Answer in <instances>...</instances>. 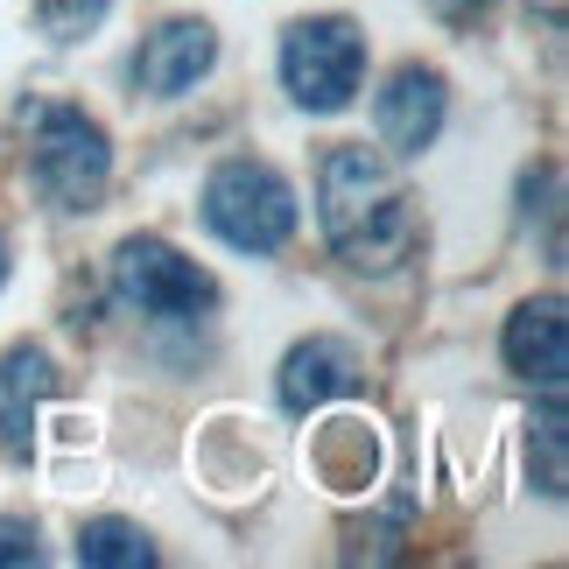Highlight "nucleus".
<instances>
[{"label":"nucleus","instance_id":"nucleus-1","mask_svg":"<svg viewBox=\"0 0 569 569\" xmlns=\"http://www.w3.org/2000/svg\"><path fill=\"white\" fill-rule=\"evenodd\" d=\"M317 226L359 274H393L415 253V204L380 148H331L317 169Z\"/></svg>","mask_w":569,"mask_h":569},{"label":"nucleus","instance_id":"nucleus-2","mask_svg":"<svg viewBox=\"0 0 569 569\" xmlns=\"http://www.w3.org/2000/svg\"><path fill=\"white\" fill-rule=\"evenodd\" d=\"M29 177L57 211H92L113 183V148L106 127L78 106H36L29 113Z\"/></svg>","mask_w":569,"mask_h":569},{"label":"nucleus","instance_id":"nucleus-3","mask_svg":"<svg viewBox=\"0 0 569 569\" xmlns=\"http://www.w3.org/2000/svg\"><path fill=\"white\" fill-rule=\"evenodd\" d=\"M204 226L239 253H281L296 232V190L268 162H226L204 183Z\"/></svg>","mask_w":569,"mask_h":569},{"label":"nucleus","instance_id":"nucleus-4","mask_svg":"<svg viewBox=\"0 0 569 569\" xmlns=\"http://www.w3.org/2000/svg\"><path fill=\"white\" fill-rule=\"evenodd\" d=\"M366 78V36L338 14H317V21H296L281 36V84L302 113H345Z\"/></svg>","mask_w":569,"mask_h":569},{"label":"nucleus","instance_id":"nucleus-5","mask_svg":"<svg viewBox=\"0 0 569 569\" xmlns=\"http://www.w3.org/2000/svg\"><path fill=\"white\" fill-rule=\"evenodd\" d=\"M113 289L127 310L141 317H204L218 302V281L197 268V260H183L169 239H127V247L113 253Z\"/></svg>","mask_w":569,"mask_h":569},{"label":"nucleus","instance_id":"nucleus-6","mask_svg":"<svg viewBox=\"0 0 569 569\" xmlns=\"http://www.w3.org/2000/svg\"><path fill=\"white\" fill-rule=\"evenodd\" d=\"M211 63H218L211 21H162V29L134 50V84L148 99H177L211 71Z\"/></svg>","mask_w":569,"mask_h":569},{"label":"nucleus","instance_id":"nucleus-7","mask_svg":"<svg viewBox=\"0 0 569 569\" xmlns=\"http://www.w3.org/2000/svg\"><path fill=\"white\" fill-rule=\"evenodd\" d=\"M443 78L422 71V63H401V71L387 78V92L373 106V120H380V141L393 148V156H422V148L443 134Z\"/></svg>","mask_w":569,"mask_h":569},{"label":"nucleus","instance_id":"nucleus-8","mask_svg":"<svg viewBox=\"0 0 569 569\" xmlns=\"http://www.w3.org/2000/svg\"><path fill=\"white\" fill-rule=\"evenodd\" d=\"M507 366L520 380H535L541 393L562 387L569 373V317H562V302L556 296H541V302H520V310L507 317Z\"/></svg>","mask_w":569,"mask_h":569},{"label":"nucleus","instance_id":"nucleus-9","mask_svg":"<svg viewBox=\"0 0 569 569\" xmlns=\"http://www.w3.org/2000/svg\"><path fill=\"white\" fill-rule=\"evenodd\" d=\"M57 393V366L42 345H14L0 352V450L8 457H29V429H36V408Z\"/></svg>","mask_w":569,"mask_h":569},{"label":"nucleus","instance_id":"nucleus-10","mask_svg":"<svg viewBox=\"0 0 569 569\" xmlns=\"http://www.w3.org/2000/svg\"><path fill=\"white\" fill-rule=\"evenodd\" d=\"M352 380H359V359L345 352L338 338H310L281 359V408L317 415V408H331L338 393H352Z\"/></svg>","mask_w":569,"mask_h":569},{"label":"nucleus","instance_id":"nucleus-11","mask_svg":"<svg viewBox=\"0 0 569 569\" xmlns=\"http://www.w3.org/2000/svg\"><path fill=\"white\" fill-rule=\"evenodd\" d=\"M78 562L84 569H148L156 562V541H148L134 520H92L78 535Z\"/></svg>","mask_w":569,"mask_h":569},{"label":"nucleus","instance_id":"nucleus-12","mask_svg":"<svg viewBox=\"0 0 569 569\" xmlns=\"http://www.w3.org/2000/svg\"><path fill=\"white\" fill-rule=\"evenodd\" d=\"M528 457H541V471H535V486L549 492V499H562V478H569V429H562V387H549V401H541V415H535V436H528Z\"/></svg>","mask_w":569,"mask_h":569},{"label":"nucleus","instance_id":"nucleus-13","mask_svg":"<svg viewBox=\"0 0 569 569\" xmlns=\"http://www.w3.org/2000/svg\"><path fill=\"white\" fill-rule=\"evenodd\" d=\"M106 8H113V0H36V21H42L50 42H78L106 21Z\"/></svg>","mask_w":569,"mask_h":569},{"label":"nucleus","instance_id":"nucleus-14","mask_svg":"<svg viewBox=\"0 0 569 569\" xmlns=\"http://www.w3.org/2000/svg\"><path fill=\"white\" fill-rule=\"evenodd\" d=\"M8 562H42L29 520H0V569H8Z\"/></svg>","mask_w":569,"mask_h":569},{"label":"nucleus","instance_id":"nucleus-15","mask_svg":"<svg viewBox=\"0 0 569 569\" xmlns=\"http://www.w3.org/2000/svg\"><path fill=\"white\" fill-rule=\"evenodd\" d=\"M429 8L443 14V21H478V14L492 8V0H429Z\"/></svg>","mask_w":569,"mask_h":569},{"label":"nucleus","instance_id":"nucleus-16","mask_svg":"<svg viewBox=\"0 0 569 569\" xmlns=\"http://www.w3.org/2000/svg\"><path fill=\"white\" fill-rule=\"evenodd\" d=\"M0 281H8V239H0Z\"/></svg>","mask_w":569,"mask_h":569}]
</instances>
